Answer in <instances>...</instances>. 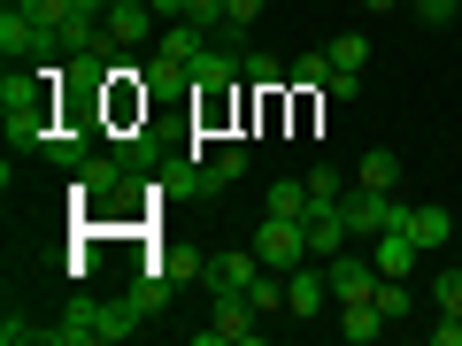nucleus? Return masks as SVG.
I'll return each instance as SVG.
<instances>
[{
  "mask_svg": "<svg viewBox=\"0 0 462 346\" xmlns=\"http://www.w3.org/2000/svg\"><path fill=\"white\" fill-rule=\"evenodd\" d=\"M370 300H378V308H385V323H401V315L416 308V293H409V278H378V293H370Z\"/></svg>",
  "mask_w": 462,
  "mask_h": 346,
  "instance_id": "nucleus-21",
  "label": "nucleus"
},
{
  "mask_svg": "<svg viewBox=\"0 0 462 346\" xmlns=\"http://www.w3.org/2000/svg\"><path fill=\"white\" fill-rule=\"evenodd\" d=\"M309 200H346V178H339L331 162H316V169H309Z\"/></svg>",
  "mask_w": 462,
  "mask_h": 346,
  "instance_id": "nucleus-23",
  "label": "nucleus"
},
{
  "mask_svg": "<svg viewBox=\"0 0 462 346\" xmlns=\"http://www.w3.org/2000/svg\"><path fill=\"white\" fill-rule=\"evenodd\" d=\"M124 185V162H78V200H108Z\"/></svg>",
  "mask_w": 462,
  "mask_h": 346,
  "instance_id": "nucleus-18",
  "label": "nucleus"
},
{
  "mask_svg": "<svg viewBox=\"0 0 462 346\" xmlns=\"http://www.w3.org/2000/svg\"><path fill=\"white\" fill-rule=\"evenodd\" d=\"M154 16H185V8H193V0H147Z\"/></svg>",
  "mask_w": 462,
  "mask_h": 346,
  "instance_id": "nucleus-28",
  "label": "nucleus"
},
{
  "mask_svg": "<svg viewBox=\"0 0 462 346\" xmlns=\"http://www.w3.org/2000/svg\"><path fill=\"white\" fill-rule=\"evenodd\" d=\"M431 346H462V315H439L431 323Z\"/></svg>",
  "mask_w": 462,
  "mask_h": 346,
  "instance_id": "nucleus-26",
  "label": "nucleus"
},
{
  "mask_svg": "<svg viewBox=\"0 0 462 346\" xmlns=\"http://www.w3.org/2000/svg\"><path fill=\"white\" fill-rule=\"evenodd\" d=\"M324 278H331V300H339V308H346V300H370V293H378V262H355V254H331Z\"/></svg>",
  "mask_w": 462,
  "mask_h": 346,
  "instance_id": "nucleus-12",
  "label": "nucleus"
},
{
  "mask_svg": "<svg viewBox=\"0 0 462 346\" xmlns=\"http://www.w3.org/2000/svg\"><path fill=\"white\" fill-rule=\"evenodd\" d=\"M39 47V23L23 16L16 0H8V16H0V54H8V62H16V54H32Z\"/></svg>",
  "mask_w": 462,
  "mask_h": 346,
  "instance_id": "nucleus-17",
  "label": "nucleus"
},
{
  "mask_svg": "<svg viewBox=\"0 0 462 346\" xmlns=\"http://www.w3.org/2000/svg\"><path fill=\"white\" fill-rule=\"evenodd\" d=\"M200 47H208V39H200V23L162 32V39H154V54H147V85H185V69H193Z\"/></svg>",
  "mask_w": 462,
  "mask_h": 346,
  "instance_id": "nucleus-5",
  "label": "nucleus"
},
{
  "mask_svg": "<svg viewBox=\"0 0 462 346\" xmlns=\"http://www.w3.org/2000/svg\"><path fill=\"white\" fill-rule=\"evenodd\" d=\"M254 254H263V269H300V262H309V231H300L293 215H263Z\"/></svg>",
  "mask_w": 462,
  "mask_h": 346,
  "instance_id": "nucleus-6",
  "label": "nucleus"
},
{
  "mask_svg": "<svg viewBox=\"0 0 462 346\" xmlns=\"http://www.w3.org/2000/svg\"><path fill=\"white\" fill-rule=\"evenodd\" d=\"M346 231L355 239H378V231H393L401 215H409V200H393V193H378V185H346Z\"/></svg>",
  "mask_w": 462,
  "mask_h": 346,
  "instance_id": "nucleus-4",
  "label": "nucleus"
},
{
  "mask_svg": "<svg viewBox=\"0 0 462 346\" xmlns=\"http://www.w3.org/2000/svg\"><path fill=\"white\" fill-rule=\"evenodd\" d=\"M370 262H378V278H409V269L424 262V247L409 239V223H393V231H378V239H370Z\"/></svg>",
  "mask_w": 462,
  "mask_h": 346,
  "instance_id": "nucleus-11",
  "label": "nucleus"
},
{
  "mask_svg": "<svg viewBox=\"0 0 462 346\" xmlns=\"http://www.w3.org/2000/svg\"><path fill=\"white\" fill-rule=\"evenodd\" d=\"M355 185H378V193H393V185H401V154L370 147V154H363V169H355Z\"/></svg>",
  "mask_w": 462,
  "mask_h": 346,
  "instance_id": "nucleus-19",
  "label": "nucleus"
},
{
  "mask_svg": "<svg viewBox=\"0 0 462 346\" xmlns=\"http://www.w3.org/2000/svg\"><path fill=\"white\" fill-rule=\"evenodd\" d=\"M293 93H331V54H300L293 62Z\"/></svg>",
  "mask_w": 462,
  "mask_h": 346,
  "instance_id": "nucleus-20",
  "label": "nucleus"
},
{
  "mask_svg": "<svg viewBox=\"0 0 462 346\" xmlns=\"http://www.w3.org/2000/svg\"><path fill=\"white\" fill-rule=\"evenodd\" d=\"M200 346H254L263 339V308L247 293H208V323H193Z\"/></svg>",
  "mask_w": 462,
  "mask_h": 346,
  "instance_id": "nucleus-2",
  "label": "nucleus"
},
{
  "mask_svg": "<svg viewBox=\"0 0 462 346\" xmlns=\"http://www.w3.org/2000/svg\"><path fill=\"white\" fill-rule=\"evenodd\" d=\"M185 23H200V32H208V23H224V0H193V8H185Z\"/></svg>",
  "mask_w": 462,
  "mask_h": 346,
  "instance_id": "nucleus-25",
  "label": "nucleus"
},
{
  "mask_svg": "<svg viewBox=\"0 0 462 346\" xmlns=\"http://www.w3.org/2000/svg\"><path fill=\"white\" fill-rule=\"evenodd\" d=\"M431 308H439V315H462V269H455V262L431 278Z\"/></svg>",
  "mask_w": 462,
  "mask_h": 346,
  "instance_id": "nucleus-22",
  "label": "nucleus"
},
{
  "mask_svg": "<svg viewBox=\"0 0 462 346\" xmlns=\"http://www.w3.org/2000/svg\"><path fill=\"white\" fill-rule=\"evenodd\" d=\"M401 223H409V239H416V247H424V254H439L447 239H455V215H447L439 200H416V208L401 215Z\"/></svg>",
  "mask_w": 462,
  "mask_h": 346,
  "instance_id": "nucleus-13",
  "label": "nucleus"
},
{
  "mask_svg": "<svg viewBox=\"0 0 462 346\" xmlns=\"http://www.w3.org/2000/svg\"><path fill=\"white\" fill-rule=\"evenodd\" d=\"M0 108H8V139L16 147H47L54 139V85L47 77H8L0 85Z\"/></svg>",
  "mask_w": 462,
  "mask_h": 346,
  "instance_id": "nucleus-1",
  "label": "nucleus"
},
{
  "mask_svg": "<svg viewBox=\"0 0 462 346\" xmlns=\"http://www.w3.org/2000/svg\"><path fill=\"white\" fill-rule=\"evenodd\" d=\"M378 331H385V308H378V300H346V308H339V339L370 346Z\"/></svg>",
  "mask_w": 462,
  "mask_h": 346,
  "instance_id": "nucleus-15",
  "label": "nucleus"
},
{
  "mask_svg": "<svg viewBox=\"0 0 462 346\" xmlns=\"http://www.w3.org/2000/svg\"><path fill=\"white\" fill-rule=\"evenodd\" d=\"M416 8V23H455L462 16V0H409Z\"/></svg>",
  "mask_w": 462,
  "mask_h": 346,
  "instance_id": "nucleus-24",
  "label": "nucleus"
},
{
  "mask_svg": "<svg viewBox=\"0 0 462 346\" xmlns=\"http://www.w3.org/2000/svg\"><path fill=\"white\" fill-rule=\"evenodd\" d=\"M154 8L147 0H108V16H100V54H139L154 39Z\"/></svg>",
  "mask_w": 462,
  "mask_h": 346,
  "instance_id": "nucleus-3",
  "label": "nucleus"
},
{
  "mask_svg": "<svg viewBox=\"0 0 462 346\" xmlns=\"http://www.w3.org/2000/svg\"><path fill=\"white\" fill-rule=\"evenodd\" d=\"M263 278V254H208V262H200V293H247V285Z\"/></svg>",
  "mask_w": 462,
  "mask_h": 346,
  "instance_id": "nucleus-10",
  "label": "nucleus"
},
{
  "mask_svg": "<svg viewBox=\"0 0 462 346\" xmlns=\"http://www.w3.org/2000/svg\"><path fill=\"white\" fill-rule=\"evenodd\" d=\"M300 231H309V262H331V254H346V239H355L339 200H316V208L300 215Z\"/></svg>",
  "mask_w": 462,
  "mask_h": 346,
  "instance_id": "nucleus-7",
  "label": "nucleus"
},
{
  "mask_svg": "<svg viewBox=\"0 0 462 346\" xmlns=\"http://www.w3.org/2000/svg\"><path fill=\"white\" fill-rule=\"evenodd\" d=\"M324 300H331V278H324V262H300V269H285V315L316 323V315H324Z\"/></svg>",
  "mask_w": 462,
  "mask_h": 346,
  "instance_id": "nucleus-9",
  "label": "nucleus"
},
{
  "mask_svg": "<svg viewBox=\"0 0 462 346\" xmlns=\"http://www.w3.org/2000/svg\"><path fill=\"white\" fill-rule=\"evenodd\" d=\"M263 16V0H224V23H254Z\"/></svg>",
  "mask_w": 462,
  "mask_h": 346,
  "instance_id": "nucleus-27",
  "label": "nucleus"
},
{
  "mask_svg": "<svg viewBox=\"0 0 462 346\" xmlns=\"http://www.w3.org/2000/svg\"><path fill=\"white\" fill-rule=\"evenodd\" d=\"M239 178H247V147H216V162H200V169H193V193H200V200H216L224 185H239Z\"/></svg>",
  "mask_w": 462,
  "mask_h": 346,
  "instance_id": "nucleus-14",
  "label": "nucleus"
},
{
  "mask_svg": "<svg viewBox=\"0 0 462 346\" xmlns=\"http://www.w3.org/2000/svg\"><path fill=\"white\" fill-rule=\"evenodd\" d=\"M309 208H316V200H309V178H278V185L263 193V215H293V223H300Z\"/></svg>",
  "mask_w": 462,
  "mask_h": 346,
  "instance_id": "nucleus-16",
  "label": "nucleus"
},
{
  "mask_svg": "<svg viewBox=\"0 0 462 346\" xmlns=\"http://www.w3.org/2000/svg\"><path fill=\"white\" fill-rule=\"evenodd\" d=\"M363 8H370V16H385V8H401V0H363Z\"/></svg>",
  "mask_w": 462,
  "mask_h": 346,
  "instance_id": "nucleus-29",
  "label": "nucleus"
},
{
  "mask_svg": "<svg viewBox=\"0 0 462 346\" xmlns=\"http://www.w3.org/2000/svg\"><path fill=\"white\" fill-rule=\"evenodd\" d=\"M324 54H331V100H355V85H363V69H370V39L363 32H339Z\"/></svg>",
  "mask_w": 462,
  "mask_h": 346,
  "instance_id": "nucleus-8",
  "label": "nucleus"
}]
</instances>
